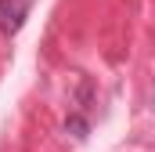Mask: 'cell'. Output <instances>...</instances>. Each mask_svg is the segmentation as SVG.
<instances>
[{
  "label": "cell",
  "instance_id": "cell-2",
  "mask_svg": "<svg viewBox=\"0 0 155 152\" xmlns=\"http://www.w3.org/2000/svg\"><path fill=\"white\" fill-rule=\"evenodd\" d=\"M65 134H72V138H76V141H83V138H87V134H90V119H87V112H69L65 116Z\"/></svg>",
  "mask_w": 155,
  "mask_h": 152
},
{
  "label": "cell",
  "instance_id": "cell-1",
  "mask_svg": "<svg viewBox=\"0 0 155 152\" xmlns=\"http://www.w3.org/2000/svg\"><path fill=\"white\" fill-rule=\"evenodd\" d=\"M29 7H33V0H0V33L4 36H15L25 26Z\"/></svg>",
  "mask_w": 155,
  "mask_h": 152
},
{
  "label": "cell",
  "instance_id": "cell-3",
  "mask_svg": "<svg viewBox=\"0 0 155 152\" xmlns=\"http://www.w3.org/2000/svg\"><path fill=\"white\" fill-rule=\"evenodd\" d=\"M76 105H79V112H90V109H94V83H90V80H79Z\"/></svg>",
  "mask_w": 155,
  "mask_h": 152
}]
</instances>
